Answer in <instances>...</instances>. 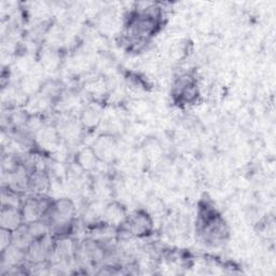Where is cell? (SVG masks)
I'll return each mask as SVG.
<instances>
[{
	"instance_id": "3",
	"label": "cell",
	"mask_w": 276,
	"mask_h": 276,
	"mask_svg": "<svg viewBox=\"0 0 276 276\" xmlns=\"http://www.w3.org/2000/svg\"><path fill=\"white\" fill-rule=\"evenodd\" d=\"M97 156L95 155L94 150L85 149L80 152L78 158V164L82 169H92L96 166Z\"/></svg>"
},
{
	"instance_id": "2",
	"label": "cell",
	"mask_w": 276,
	"mask_h": 276,
	"mask_svg": "<svg viewBox=\"0 0 276 276\" xmlns=\"http://www.w3.org/2000/svg\"><path fill=\"white\" fill-rule=\"evenodd\" d=\"M102 113L101 110L96 107L90 106L82 112V123L83 126L88 128L96 127L101 122Z\"/></svg>"
},
{
	"instance_id": "1",
	"label": "cell",
	"mask_w": 276,
	"mask_h": 276,
	"mask_svg": "<svg viewBox=\"0 0 276 276\" xmlns=\"http://www.w3.org/2000/svg\"><path fill=\"white\" fill-rule=\"evenodd\" d=\"M24 224L23 216L20 208L5 207L2 209V227L9 231H15L17 228Z\"/></svg>"
}]
</instances>
